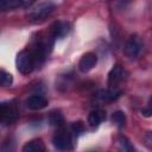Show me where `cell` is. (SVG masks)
Segmentation results:
<instances>
[{
	"label": "cell",
	"mask_w": 152,
	"mask_h": 152,
	"mask_svg": "<svg viewBox=\"0 0 152 152\" xmlns=\"http://www.w3.org/2000/svg\"><path fill=\"white\" fill-rule=\"evenodd\" d=\"M34 64H36V58H34V55L32 53V51L23 50L17 55L15 65H17V69L19 72H21L24 75H28L34 69Z\"/></svg>",
	"instance_id": "cell-1"
},
{
	"label": "cell",
	"mask_w": 152,
	"mask_h": 152,
	"mask_svg": "<svg viewBox=\"0 0 152 152\" xmlns=\"http://www.w3.org/2000/svg\"><path fill=\"white\" fill-rule=\"evenodd\" d=\"M53 146L59 151H70L74 148V140L71 133L66 129H59L52 138Z\"/></svg>",
	"instance_id": "cell-2"
},
{
	"label": "cell",
	"mask_w": 152,
	"mask_h": 152,
	"mask_svg": "<svg viewBox=\"0 0 152 152\" xmlns=\"http://www.w3.org/2000/svg\"><path fill=\"white\" fill-rule=\"evenodd\" d=\"M55 10V4L48 1V2H39L32 8H30L27 17L32 20H40L50 15Z\"/></svg>",
	"instance_id": "cell-3"
},
{
	"label": "cell",
	"mask_w": 152,
	"mask_h": 152,
	"mask_svg": "<svg viewBox=\"0 0 152 152\" xmlns=\"http://www.w3.org/2000/svg\"><path fill=\"white\" fill-rule=\"evenodd\" d=\"M142 49V43H141V39L139 38L138 34H132L129 36V38L126 40V44L124 46V53L133 59V58H137L140 53Z\"/></svg>",
	"instance_id": "cell-4"
},
{
	"label": "cell",
	"mask_w": 152,
	"mask_h": 152,
	"mask_svg": "<svg viewBox=\"0 0 152 152\" xmlns=\"http://www.w3.org/2000/svg\"><path fill=\"white\" fill-rule=\"evenodd\" d=\"M125 76H126L125 69L120 64H115L113 66V69L109 71V74H108V86H109V89L121 91V89L119 88V84L125 80Z\"/></svg>",
	"instance_id": "cell-5"
},
{
	"label": "cell",
	"mask_w": 152,
	"mask_h": 152,
	"mask_svg": "<svg viewBox=\"0 0 152 152\" xmlns=\"http://www.w3.org/2000/svg\"><path fill=\"white\" fill-rule=\"evenodd\" d=\"M70 27L71 26L68 21H64V20L55 21L51 26V30H50V37L53 40L55 39H61L70 32Z\"/></svg>",
	"instance_id": "cell-6"
},
{
	"label": "cell",
	"mask_w": 152,
	"mask_h": 152,
	"mask_svg": "<svg viewBox=\"0 0 152 152\" xmlns=\"http://www.w3.org/2000/svg\"><path fill=\"white\" fill-rule=\"evenodd\" d=\"M96 64H97V56L94 52H87L81 57L78 62V70L81 72H88Z\"/></svg>",
	"instance_id": "cell-7"
},
{
	"label": "cell",
	"mask_w": 152,
	"mask_h": 152,
	"mask_svg": "<svg viewBox=\"0 0 152 152\" xmlns=\"http://www.w3.org/2000/svg\"><path fill=\"white\" fill-rule=\"evenodd\" d=\"M25 104L27 108H30L32 110H39V109H43L48 106V100L43 95L34 94V95H31L26 99Z\"/></svg>",
	"instance_id": "cell-8"
},
{
	"label": "cell",
	"mask_w": 152,
	"mask_h": 152,
	"mask_svg": "<svg viewBox=\"0 0 152 152\" xmlns=\"http://www.w3.org/2000/svg\"><path fill=\"white\" fill-rule=\"evenodd\" d=\"M1 114H2V122L4 124H12L17 116H18V112L14 107V104L12 103H2L1 104Z\"/></svg>",
	"instance_id": "cell-9"
},
{
	"label": "cell",
	"mask_w": 152,
	"mask_h": 152,
	"mask_svg": "<svg viewBox=\"0 0 152 152\" xmlns=\"http://www.w3.org/2000/svg\"><path fill=\"white\" fill-rule=\"evenodd\" d=\"M32 4L33 1H27V0H1L0 10L8 11V10H15L20 7H30Z\"/></svg>",
	"instance_id": "cell-10"
},
{
	"label": "cell",
	"mask_w": 152,
	"mask_h": 152,
	"mask_svg": "<svg viewBox=\"0 0 152 152\" xmlns=\"http://www.w3.org/2000/svg\"><path fill=\"white\" fill-rule=\"evenodd\" d=\"M21 152H45V144L42 139L30 140L23 146Z\"/></svg>",
	"instance_id": "cell-11"
},
{
	"label": "cell",
	"mask_w": 152,
	"mask_h": 152,
	"mask_svg": "<svg viewBox=\"0 0 152 152\" xmlns=\"http://www.w3.org/2000/svg\"><path fill=\"white\" fill-rule=\"evenodd\" d=\"M104 118H106L104 110L101 108H95L88 115V124L93 127H96L104 120Z\"/></svg>",
	"instance_id": "cell-12"
},
{
	"label": "cell",
	"mask_w": 152,
	"mask_h": 152,
	"mask_svg": "<svg viewBox=\"0 0 152 152\" xmlns=\"http://www.w3.org/2000/svg\"><path fill=\"white\" fill-rule=\"evenodd\" d=\"M48 121L53 127H62L64 124V116L59 109H53L48 115Z\"/></svg>",
	"instance_id": "cell-13"
},
{
	"label": "cell",
	"mask_w": 152,
	"mask_h": 152,
	"mask_svg": "<svg viewBox=\"0 0 152 152\" xmlns=\"http://www.w3.org/2000/svg\"><path fill=\"white\" fill-rule=\"evenodd\" d=\"M119 150L120 152H137V150L134 148V146L132 145V142L124 135H120L119 138Z\"/></svg>",
	"instance_id": "cell-14"
},
{
	"label": "cell",
	"mask_w": 152,
	"mask_h": 152,
	"mask_svg": "<svg viewBox=\"0 0 152 152\" xmlns=\"http://www.w3.org/2000/svg\"><path fill=\"white\" fill-rule=\"evenodd\" d=\"M112 121L118 128H122L126 125V115L121 110H116L112 115Z\"/></svg>",
	"instance_id": "cell-15"
},
{
	"label": "cell",
	"mask_w": 152,
	"mask_h": 152,
	"mask_svg": "<svg viewBox=\"0 0 152 152\" xmlns=\"http://www.w3.org/2000/svg\"><path fill=\"white\" fill-rule=\"evenodd\" d=\"M0 82H1L2 87H10L13 82V77L10 72H7L5 70H1L0 71Z\"/></svg>",
	"instance_id": "cell-16"
},
{
	"label": "cell",
	"mask_w": 152,
	"mask_h": 152,
	"mask_svg": "<svg viewBox=\"0 0 152 152\" xmlns=\"http://www.w3.org/2000/svg\"><path fill=\"white\" fill-rule=\"evenodd\" d=\"M141 114H142L144 116H152V96L150 97V100H148L146 107H144V108L141 109Z\"/></svg>",
	"instance_id": "cell-17"
},
{
	"label": "cell",
	"mask_w": 152,
	"mask_h": 152,
	"mask_svg": "<svg viewBox=\"0 0 152 152\" xmlns=\"http://www.w3.org/2000/svg\"><path fill=\"white\" fill-rule=\"evenodd\" d=\"M71 128H72V131H74L75 133H81V132H83V129H84V125H83L82 121H77V122H74V124H72Z\"/></svg>",
	"instance_id": "cell-18"
},
{
	"label": "cell",
	"mask_w": 152,
	"mask_h": 152,
	"mask_svg": "<svg viewBox=\"0 0 152 152\" xmlns=\"http://www.w3.org/2000/svg\"><path fill=\"white\" fill-rule=\"evenodd\" d=\"M146 141L150 146H152V133H148L147 137H146Z\"/></svg>",
	"instance_id": "cell-19"
}]
</instances>
